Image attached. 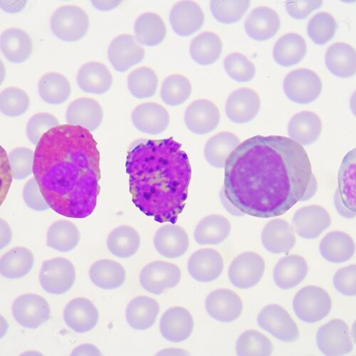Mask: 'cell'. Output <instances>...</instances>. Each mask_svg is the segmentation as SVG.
I'll list each match as a JSON object with an SVG mask.
<instances>
[{
    "label": "cell",
    "mask_w": 356,
    "mask_h": 356,
    "mask_svg": "<svg viewBox=\"0 0 356 356\" xmlns=\"http://www.w3.org/2000/svg\"><path fill=\"white\" fill-rule=\"evenodd\" d=\"M159 79L154 71L148 67H140L132 72L128 77V87L136 99H143L154 97L157 91Z\"/></svg>",
    "instance_id": "obj_45"
},
{
    "label": "cell",
    "mask_w": 356,
    "mask_h": 356,
    "mask_svg": "<svg viewBox=\"0 0 356 356\" xmlns=\"http://www.w3.org/2000/svg\"><path fill=\"white\" fill-rule=\"evenodd\" d=\"M135 37L141 44L153 47L161 44L167 29L162 18L156 13H144L135 22Z\"/></svg>",
    "instance_id": "obj_37"
},
{
    "label": "cell",
    "mask_w": 356,
    "mask_h": 356,
    "mask_svg": "<svg viewBox=\"0 0 356 356\" xmlns=\"http://www.w3.org/2000/svg\"><path fill=\"white\" fill-rule=\"evenodd\" d=\"M307 51V43L302 36L289 33L277 41L273 49V56L278 65L289 67L302 62Z\"/></svg>",
    "instance_id": "obj_36"
},
{
    "label": "cell",
    "mask_w": 356,
    "mask_h": 356,
    "mask_svg": "<svg viewBox=\"0 0 356 356\" xmlns=\"http://www.w3.org/2000/svg\"><path fill=\"white\" fill-rule=\"evenodd\" d=\"M230 232L231 225L226 218L220 215H211L207 216L197 224L194 238L200 245H216L223 243Z\"/></svg>",
    "instance_id": "obj_35"
},
{
    "label": "cell",
    "mask_w": 356,
    "mask_h": 356,
    "mask_svg": "<svg viewBox=\"0 0 356 356\" xmlns=\"http://www.w3.org/2000/svg\"><path fill=\"white\" fill-rule=\"evenodd\" d=\"M31 104L26 93L16 87L6 88L0 95V110L6 116L15 118L24 114Z\"/></svg>",
    "instance_id": "obj_49"
},
{
    "label": "cell",
    "mask_w": 356,
    "mask_h": 356,
    "mask_svg": "<svg viewBox=\"0 0 356 356\" xmlns=\"http://www.w3.org/2000/svg\"><path fill=\"white\" fill-rule=\"evenodd\" d=\"M337 28V20L331 14L321 13L309 22L307 33L316 44L324 45L334 38Z\"/></svg>",
    "instance_id": "obj_48"
},
{
    "label": "cell",
    "mask_w": 356,
    "mask_h": 356,
    "mask_svg": "<svg viewBox=\"0 0 356 356\" xmlns=\"http://www.w3.org/2000/svg\"><path fill=\"white\" fill-rule=\"evenodd\" d=\"M89 24L86 12L74 6L59 8L54 13L50 21L53 34L67 42L81 40L86 35Z\"/></svg>",
    "instance_id": "obj_5"
},
{
    "label": "cell",
    "mask_w": 356,
    "mask_h": 356,
    "mask_svg": "<svg viewBox=\"0 0 356 356\" xmlns=\"http://www.w3.org/2000/svg\"><path fill=\"white\" fill-rule=\"evenodd\" d=\"M355 249L352 237L340 231L326 234L319 246L322 257L333 264H341L348 261L353 256Z\"/></svg>",
    "instance_id": "obj_30"
},
{
    "label": "cell",
    "mask_w": 356,
    "mask_h": 356,
    "mask_svg": "<svg viewBox=\"0 0 356 356\" xmlns=\"http://www.w3.org/2000/svg\"><path fill=\"white\" fill-rule=\"evenodd\" d=\"M23 198L26 204L33 211L42 212L50 209L35 178H32L26 184L23 190Z\"/></svg>",
    "instance_id": "obj_55"
},
{
    "label": "cell",
    "mask_w": 356,
    "mask_h": 356,
    "mask_svg": "<svg viewBox=\"0 0 356 356\" xmlns=\"http://www.w3.org/2000/svg\"><path fill=\"white\" fill-rule=\"evenodd\" d=\"M140 246V235L130 226L118 227L108 236L107 248L113 256L118 258L127 259L133 257Z\"/></svg>",
    "instance_id": "obj_40"
},
{
    "label": "cell",
    "mask_w": 356,
    "mask_h": 356,
    "mask_svg": "<svg viewBox=\"0 0 356 356\" xmlns=\"http://www.w3.org/2000/svg\"><path fill=\"white\" fill-rule=\"evenodd\" d=\"M191 92L192 86L186 77L172 75L164 80L161 96L167 105L177 106L184 104L191 97Z\"/></svg>",
    "instance_id": "obj_46"
},
{
    "label": "cell",
    "mask_w": 356,
    "mask_h": 356,
    "mask_svg": "<svg viewBox=\"0 0 356 356\" xmlns=\"http://www.w3.org/2000/svg\"><path fill=\"white\" fill-rule=\"evenodd\" d=\"M59 126L57 118L49 113H39L29 120L26 126V136L33 145H38L44 134Z\"/></svg>",
    "instance_id": "obj_53"
},
{
    "label": "cell",
    "mask_w": 356,
    "mask_h": 356,
    "mask_svg": "<svg viewBox=\"0 0 356 356\" xmlns=\"http://www.w3.org/2000/svg\"><path fill=\"white\" fill-rule=\"evenodd\" d=\"M76 281L74 264L63 257H56L43 262L40 282L47 293L61 295L69 291Z\"/></svg>",
    "instance_id": "obj_7"
},
{
    "label": "cell",
    "mask_w": 356,
    "mask_h": 356,
    "mask_svg": "<svg viewBox=\"0 0 356 356\" xmlns=\"http://www.w3.org/2000/svg\"><path fill=\"white\" fill-rule=\"evenodd\" d=\"M14 179L23 181L33 173L35 152L28 147H19L9 154Z\"/></svg>",
    "instance_id": "obj_52"
},
{
    "label": "cell",
    "mask_w": 356,
    "mask_h": 356,
    "mask_svg": "<svg viewBox=\"0 0 356 356\" xmlns=\"http://www.w3.org/2000/svg\"><path fill=\"white\" fill-rule=\"evenodd\" d=\"M250 6V1H211V10L217 21L230 24L238 22Z\"/></svg>",
    "instance_id": "obj_51"
},
{
    "label": "cell",
    "mask_w": 356,
    "mask_h": 356,
    "mask_svg": "<svg viewBox=\"0 0 356 356\" xmlns=\"http://www.w3.org/2000/svg\"><path fill=\"white\" fill-rule=\"evenodd\" d=\"M12 237L13 233L9 225L1 220V250L10 243Z\"/></svg>",
    "instance_id": "obj_58"
},
{
    "label": "cell",
    "mask_w": 356,
    "mask_h": 356,
    "mask_svg": "<svg viewBox=\"0 0 356 356\" xmlns=\"http://www.w3.org/2000/svg\"><path fill=\"white\" fill-rule=\"evenodd\" d=\"M77 83L83 92L101 95L106 93L111 88L113 77L104 64L91 62L85 64L79 70Z\"/></svg>",
    "instance_id": "obj_27"
},
{
    "label": "cell",
    "mask_w": 356,
    "mask_h": 356,
    "mask_svg": "<svg viewBox=\"0 0 356 356\" xmlns=\"http://www.w3.org/2000/svg\"><path fill=\"white\" fill-rule=\"evenodd\" d=\"M38 91L44 102L57 106L69 99L72 89L70 81L65 76L56 72H49L40 80Z\"/></svg>",
    "instance_id": "obj_41"
},
{
    "label": "cell",
    "mask_w": 356,
    "mask_h": 356,
    "mask_svg": "<svg viewBox=\"0 0 356 356\" xmlns=\"http://www.w3.org/2000/svg\"><path fill=\"white\" fill-rule=\"evenodd\" d=\"M33 174L51 209L83 219L95 211L100 193V154L90 131L59 125L36 147Z\"/></svg>",
    "instance_id": "obj_2"
},
{
    "label": "cell",
    "mask_w": 356,
    "mask_h": 356,
    "mask_svg": "<svg viewBox=\"0 0 356 356\" xmlns=\"http://www.w3.org/2000/svg\"><path fill=\"white\" fill-rule=\"evenodd\" d=\"M170 22L173 31L181 37H188L202 28L204 15L195 3L183 1L176 3L170 13Z\"/></svg>",
    "instance_id": "obj_21"
},
{
    "label": "cell",
    "mask_w": 356,
    "mask_h": 356,
    "mask_svg": "<svg viewBox=\"0 0 356 356\" xmlns=\"http://www.w3.org/2000/svg\"><path fill=\"white\" fill-rule=\"evenodd\" d=\"M240 144V138L232 133L218 134L205 144V160L216 168H223L229 156Z\"/></svg>",
    "instance_id": "obj_39"
},
{
    "label": "cell",
    "mask_w": 356,
    "mask_h": 356,
    "mask_svg": "<svg viewBox=\"0 0 356 356\" xmlns=\"http://www.w3.org/2000/svg\"><path fill=\"white\" fill-rule=\"evenodd\" d=\"M257 322L261 329L281 341L293 343L300 338L298 325L281 306L271 305L265 307L258 315Z\"/></svg>",
    "instance_id": "obj_8"
},
{
    "label": "cell",
    "mask_w": 356,
    "mask_h": 356,
    "mask_svg": "<svg viewBox=\"0 0 356 356\" xmlns=\"http://www.w3.org/2000/svg\"><path fill=\"white\" fill-rule=\"evenodd\" d=\"M194 328L190 312L184 307H175L167 310L160 322V331L165 339L172 343L187 340Z\"/></svg>",
    "instance_id": "obj_20"
},
{
    "label": "cell",
    "mask_w": 356,
    "mask_h": 356,
    "mask_svg": "<svg viewBox=\"0 0 356 356\" xmlns=\"http://www.w3.org/2000/svg\"><path fill=\"white\" fill-rule=\"evenodd\" d=\"M224 261L221 254L213 249H202L191 257L188 270L190 275L197 282H211L221 275Z\"/></svg>",
    "instance_id": "obj_19"
},
{
    "label": "cell",
    "mask_w": 356,
    "mask_h": 356,
    "mask_svg": "<svg viewBox=\"0 0 356 356\" xmlns=\"http://www.w3.org/2000/svg\"><path fill=\"white\" fill-rule=\"evenodd\" d=\"M108 56L114 70L125 72L143 60L145 50L132 35L124 34L113 40Z\"/></svg>",
    "instance_id": "obj_14"
},
{
    "label": "cell",
    "mask_w": 356,
    "mask_h": 356,
    "mask_svg": "<svg viewBox=\"0 0 356 356\" xmlns=\"http://www.w3.org/2000/svg\"><path fill=\"white\" fill-rule=\"evenodd\" d=\"M322 131V123L317 114L302 111L293 115L288 125L291 139L301 144L309 145L317 140Z\"/></svg>",
    "instance_id": "obj_29"
},
{
    "label": "cell",
    "mask_w": 356,
    "mask_h": 356,
    "mask_svg": "<svg viewBox=\"0 0 356 356\" xmlns=\"http://www.w3.org/2000/svg\"><path fill=\"white\" fill-rule=\"evenodd\" d=\"M273 345L266 336L256 330H248L237 339L236 343V354L246 355H270Z\"/></svg>",
    "instance_id": "obj_47"
},
{
    "label": "cell",
    "mask_w": 356,
    "mask_h": 356,
    "mask_svg": "<svg viewBox=\"0 0 356 356\" xmlns=\"http://www.w3.org/2000/svg\"><path fill=\"white\" fill-rule=\"evenodd\" d=\"M355 148L344 157L338 175V192L343 204L355 213Z\"/></svg>",
    "instance_id": "obj_43"
},
{
    "label": "cell",
    "mask_w": 356,
    "mask_h": 356,
    "mask_svg": "<svg viewBox=\"0 0 356 356\" xmlns=\"http://www.w3.org/2000/svg\"><path fill=\"white\" fill-rule=\"evenodd\" d=\"M280 16L268 7L255 8L245 22L247 35L258 42L273 38L280 31Z\"/></svg>",
    "instance_id": "obj_26"
},
{
    "label": "cell",
    "mask_w": 356,
    "mask_h": 356,
    "mask_svg": "<svg viewBox=\"0 0 356 356\" xmlns=\"http://www.w3.org/2000/svg\"><path fill=\"white\" fill-rule=\"evenodd\" d=\"M222 51L220 38L215 33L205 32L195 38L191 44L193 60L202 66L211 65L220 58Z\"/></svg>",
    "instance_id": "obj_42"
},
{
    "label": "cell",
    "mask_w": 356,
    "mask_h": 356,
    "mask_svg": "<svg viewBox=\"0 0 356 356\" xmlns=\"http://www.w3.org/2000/svg\"><path fill=\"white\" fill-rule=\"evenodd\" d=\"M104 118L103 108L97 101L81 98L74 101L66 113L68 124L83 127L92 132L101 126Z\"/></svg>",
    "instance_id": "obj_24"
},
{
    "label": "cell",
    "mask_w": 356,
    "mask_h": 356,
    "mask_svg": "<svg viewBox=\"0 0 356 356\" xmlns=\"http://www.w3.org/2000/svg\"><path fill=\"white\" fill-rule=\"evenodd\" d=\"M13 314L22 327L35 330L49 320L51 309L42 296L26 293L19 296L14 302Z\"/></svg>",
    "instance_id": "obj_9"
},
{
    "label": "cell",
    "mask_w": 356,
    "mask_h": 356,
    "mask_svg": "<svg viewBox=\"0 0 356 356\" xmlns=\"http://www.w3.org/2000/svg\"><path fill=\"white\" fill-rule=\"evenodd\" d=\"M243 302L238 295L229 289H220L207 296L205 309L214 319L229 323L238 318L243 312Z\"/></svg>",
    "instance_id": "obj_15"
},
{
    "label": "cell",
    "mask_w": 356,
    "mask_h": 356,
    "mask_svg": "<svg viewBox=\"0 0 356 356\" xmlns=\"http://www.w3.org/2000/svg\"><path fill=\"white\" fill-rule=\"evenodd\" d=\"M220 113L213 102L199 99L193 102L186 109L185 123L193 134L204 135L213 131L219 125Z\"/></svg>",
    "instance_id": "obj_16"
},
{
    "label": "cell",
    "mask_w": 356,
    "mask_h": 356,
    "mask_svg": "<svg viewBox=\"0 0 356 356\" xmlns=\"http://www.w3.org/2000/svg\"><path fill=\"white\" fill-rule=\"evenodd\" d=\"M293 309L301 321L313 323L327 316L332 309V301L326 291L315 286L302 289L294 296Z\"/></svg>",
    "instance_id": "obj_4"
},
{
    "label": "cell",
    "mask_w": 356,
    "mask_h": 356,
    "mask_svg": "<svg viewBox=\"0 0 356 356\" xmlns=\"http://www.w3.org/2000/svg\"><path fill=\"white\" fill-rule=\"evenodd\" d=\"M316 344L325 355H343L351 352L353 348L347 323L334 318L321 326L316 335Z\"/></svg>",
    "instance_id": "obj_11"
},
{
    "label": "cell",
    "mask_w": 356,
    "mask_h": 356,
    "mask_svg": "<svg viewBox=\"0 0 356 356\" xmlns=\"http://www.w3.org/2000/svg\"><path fill=\"white\" fill-rule=\"evenodd\" d=\"M131 120L139 131L155 136L167 129L170 124V115L161 105L148 102L138 106L134 110Z\"/></svg>",
    "instance_id": "obj_18"
},
{
    "label": "cell",
    "mask_w": 356,
    "mask_h": 356,
    "mask_svg": "<svg viewBox=\"0 0 356 356\" xmlns=\"http://www.w3.org/2000/svg\"><path fill=\"white\" fill-rule=\"evenodd\" d=\"M313 176L303 145L280 136H256L237 146L225 165L224 193L244 215H284L305 197Z\"/></svg>",
    "instance_id": "obj_1"
},
{
    "label": "cell",
    "mask_w": 356,
    "mask_h": 356,
    "mask_svg": "<svg viewBox=\"0 0 356 356\" xmlns=\"http://www.w3.org/2000/svg\"><path fill=\"white\" fill-rule=\"evenodd\" d=\"M89 277L93 284L102 289L112 290L121 287L126 280V271L118 262L109 259H102L95 262Z\"/></svg>",
    "instance_id": "obj_34"
},
{
    "label": "cell",
    "mask_w": 356,
    "mask_h": 356,
    "mask_svg": "<svg viewBox=\"0 0 356 356\" xmlns=\"http://www.w3.org/2000/svg\"><path fill=\"white\" fill-rule=\"evenodd\" d=\"M81 239L77 227L67 220H58L47 232V246L59 252H69L76 248Z\"/></svg>",
    "instance_id": "obj_44"
},
{
    "label": "cell",
    "mask_w": 356,
    "mask_h": 356,
    "mask_svg": "<svg viewBox=\"0 0 356 356\" xmlns=\"http://www.w3.org/2000/svg\"><path fill=\"white\" fill-rule=\"evenodd\" d=\"M181 272L174 264L156 261L147 264L140 274V283L147 291L160 295L179 284Z\"/></svg>",
    "instance_id": "obj_10"
},
{
    "label": "cell",
    "mask_w": 356,
    "mask_h": 356,
    "mask_svg": "<svg viewBox=\"0 0 356 356\" xmlns=\"http://www.w3.org/2000/svg\"><path fill=\"white\" fill-rule=\"evenodd\" d=\"M34 262V255L31 250L17 247L2 257L0 260V273L7 279H21L31 272Z\"/></svg>",
    "instance_id": "obj_38"
},
{
    "label": "cell",
    "mask_w": 356,
    "mask_h": 356,
    "mask_svg": "<svg viewBox=\"0 0 356 356\" xmlns=\"http://www.w3.org/2000/svg\"><path fill=\"white\" fill-rule=\"evenodd\" d=\"M0 45L8 60L15 64L22 63L27 60L33 49L31 37L19 28H10L4 31Z\"/></svg>",
    "instance_id": "obj_32"
},
{
    "label": "cell",
    "mask_w": 356,
    "mask_h": 356,
    "mask_svg": "<svg viewBox=\"0 0 356 356\" xmlns=\"http://www.w3.org/2000/svg\"><path fill=\"white\" fill-rule=\"evenodd\" d=\"M325 63L330 72L339 78H349L356 72V53L348 44L339 42L325 53Z\"/></svg>",
    "instance_id": "obj_33"
},
{
    "label": "cell",
    "mask_w": 356,
    "mask_h": 356,
    "mask_svg": "<svg viewBox=\"0 0 356 356\" xmlns=\"http://www.w3.org/2000/svg\"><path fill=\"white\" fill-rule=\"evenodd\" d=\"M356 266L350 265L340 269L334 277V285L341 294L353 296L356 294Z\"/></svg>",
    "instance_id": "obj_54"
},
{
    "label": "cell",
    "mask_w": 356,
    "mask_h": 356,
    "mask_svg": "<svg viewBox=\"0 0 356 356\" xmlns=\"http://www.w3.org/2000/svg\"><path fill=\"white\" fill-rule=\"evenodd\" d=\"M334 204L337 211L343 217L346 218H353L355 216V213L348 210L346 207L343 204L338 191H337L334 196Z\"/></svg>",
    "instance_id": "obj_59"
},
{
    "label": "cell",
    "mask_w": 356,
    "mask_h": 356,
    "mask_svg": "<svg viewBox=\"0 0 356 356\" xmlns=\"http://www.w3.org/2000/svg\"><path fill=\"white\" fill-rule=\"evenodd\" d=\"M99 318L95 305L86 298H76L65 307L64 319L74 332L84 334L93 330Z\"/></svg>",
    "instance_id": "obj_22"
},
{
    "label": "cell",
    "mask_w": 356,
    "mask_h": 356,
    "mask_svg": "<svg viewBox=\"0 0 356 356\" xmlns=\"http://www.w3.org/2000/svg\"><path fill=\"white\" fill-rule=\"evenodd\" d=\"M261 240L267 251L276 254H286L295 246V232L286 221L273 220L262 230Z\"/></svg>",
    "instance_id": "obj_23"
},
{
    "label": "cell",
    "mask_w": 356,
    "mask_h": 356,
    "mask_svg": "<svg viewBox=\"0 0 356 356\" xmlns=\"http://www.w3.org/2000/svg\"><path fill=\"white\" fill-rule=\"evenodd\" d=\"M308 265L304 257L289 255L281 259L274 270V280L282 289H290L298 286L306 278Z\"/></svg>",
    "instance_id": "obj_28"
},
{
    "label": "cell",
    "mask_w": 356,
    "mask_h": 356,
    "mask_svg": "<svg viewBox=\"0 0 356 356\" xmlns=\"http://www.w3.org/2000/svg\"><path fill=\"white\" fill-rule=\"evenodd\" d=\"M154 243L157 252L168 259L182 257L189 248V238L186 231L176 225H168L161 227L155 234Z\"/></svg>",
    "instance_id": "obj_25"
},
{
    "label": "cell",
    "mask_w": 356,
    "mask_h": 356,
    "mask_svg": "<svg viewBox=\"0 0 356 356\" xmlns=\"http://www.w3.org/2000/svg\"><path fill=\"white\" fill-rule=\"evenodd\" d=\"M286 97L298 104L307 105L316 101L322 91V82L314 72L300 69L290 72L284 80Z\"/></svg>",
    "instance_id": "obj_6"
},
{
    "label": "cell",
    "mask_w": 356,
    "mask_h": 356,
    "mask_svg": "<svg viewBox=\"0 0 356 356\" xmlns=\"http://www.w3.org/2000/svg\"><path fill=\"white\" fill-rule=\"evenodd\" d=\"M322 1H288L286 9L289 15L296 19H304L314 10L320 8Z\"/></svg>",
    "instance_id": "obj_56"
},
{
    "label": "cell",
    "mask_w": 356,
    "mask_h": 356,
    "mask_svg": "<svg viewBox=\"0 0 356 356\" xmlns=\"http://www.w3.org/2000/svg\"><path fill=\"white\" fill-rule=\"evenodd\" d=\"M224 67L229 77L239 83L249 82L256 74L254 64L241 53L228 55L225 58Z\"/></svg>",
    "instance_id": "obj_50"
},
{
    "label": "cell",
    "mask_w": 356,
    "mask_h": 356,
    "mask_svg": "<svg viewBox=\"0 0 356 356\" xmlns=\"http://www.w3.org/2000/svg\"><path fill=\"white\" fill-rule=\"evenodd\" d=\"M72 355H102V353L92 345L84 344L75 348Z\"/></svg>",
    "instance_id": "obj_57"
},
{
    "label": "cell",
    "mask_w": 356,
    "mask_h": 356,
    "mask_svg": "<svg viewBox=\"0 0 356 356\" xmlns=\"http://www.w3.org/2000/svg\"><path fill=\"white\" fill-rule=\"evenodd\" d=\"M265 271L264 259L254 252H244L232 262L228 270L230 282L236 288L250 289L256 286Z\"/></svg>",
    "instance_id": "obj_12"
},
{
    "label": "cell",
    "mask_w": 356,
    "mask_h": 356,
    "mask_svg": "<svg viewBox=\"0 0 356 356\" xmlns=\"http://www.w3.org/2000/svg\"><path fill=\"white\" fill-rule=\"evenodd\" d=\"M122 1H92V5L99 10L114 9L121 4Z\"/></svg>",
    "instance_id": "obj_60"
},
{
    "label": "cell",
    "mask_w": 356,
    "mask_h": 356,
    "mask_svg": "<svg viewBox=\"0 0 356 356\" xmlns=\"http://www.w3.org/2000/svg\"><path fill=\"white\" fill-rule=\"evenodd\" d=\"M181 147L172 138L142 139L128 152L126 167L132 201L159 223L175 224L186 207L192 169Z\"/></svg>",
    "instance_id": "obj_3"
},
{
    "label": "cell",
    "mask_w": 356,
    "mask_h": 356,
    "mask_svg": "<svg viewBox=\"0 0 356 356\" xmlns=\"http://www.w3.org/2000/svg\"><path fill=\"white\" fill-rule=\"evenodd\" d=\"M159 312L160 306L157 301L148 296H140L130 302L126 316L131 328L143 331L154 325Z\"/></svg>",
    "instance_id": "obj_31"
},
{
    "label": "cell",
    "mask_w": 356,
    "mask_h": 356,
    "mask_svg": "<svg viewBox=\"0 0 356 356\" xmlns=\"http://www.w3.org/2000/svg\"><path fill=\"white\" fill-rule=\"evenodd\" d=\"M260 106L259 96L252 89H237L227 101L226 115L233 123L246 124L254 120L259 113Z\"/></svg>",
    "instance_id": "obj_17"
},
{
    "label": "cell",
    "mask_w": 356,
    "mask_h": 356,
    "mask_svg": "<svg viewBox=\"0 0 356 356\" xmlns=\"http://www.w3.org/2000/svg\"><path fill=\"white\" fill-rule=\"evenodd\" d=\"M292 223L294 232L302 238L314 240L330 227L332 218L323 207L310 205L296 212Z\"/></svg>",
    "instance_id": "obj_13"
}]
</instances>
